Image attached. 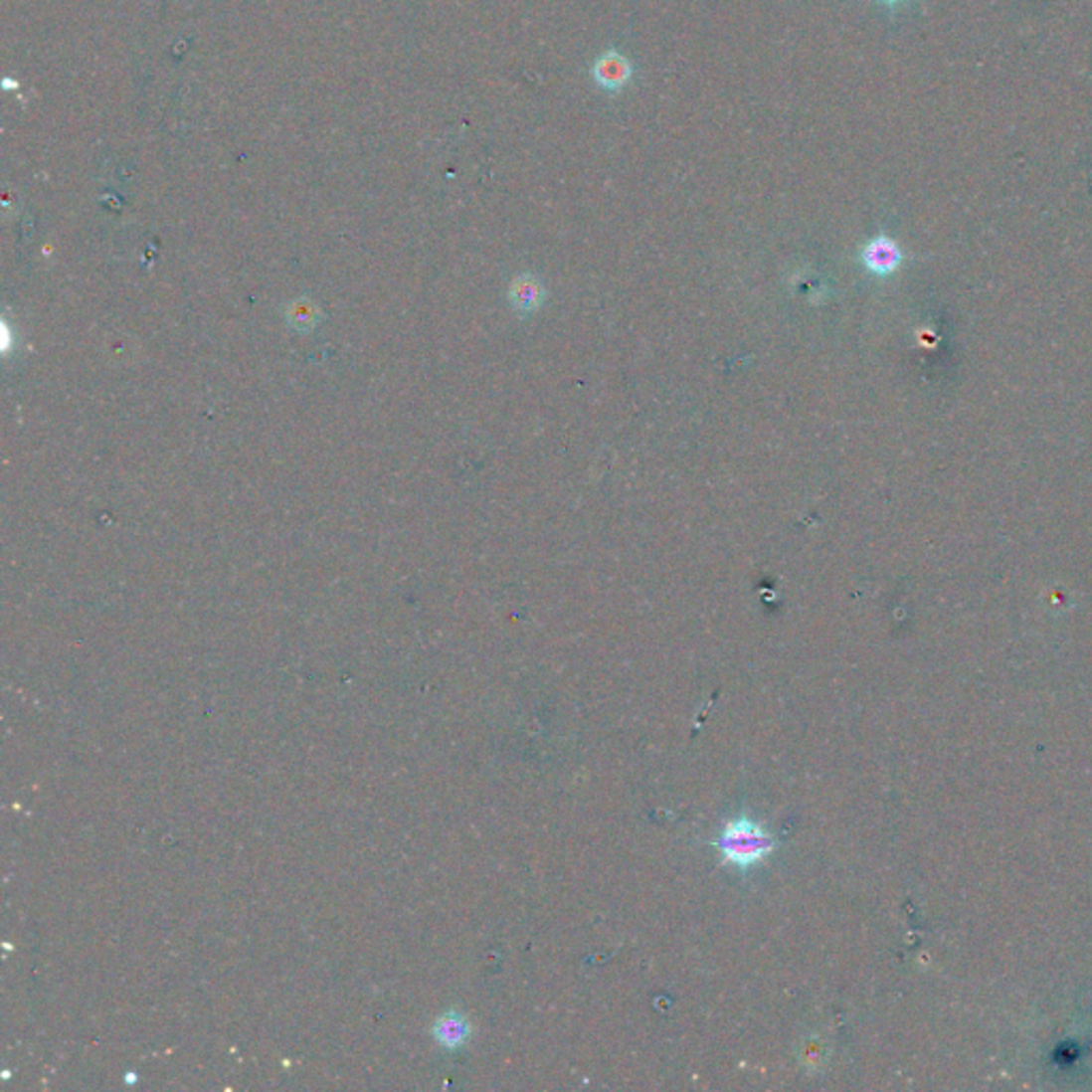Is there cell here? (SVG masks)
<instances>
[{"mask_svg": "<svg viewBox=\"0 0 1092 1092\" xmlns=\"http://www.w3.org/2000/svg\"><path fill=\"white\" fill-rule=\"evenodd\" d=\"M723 860L736 868H751L775 849V840L747 818L730 821L717 838Z\"/></svg>", "mask_w": 1092, "mask_h": 1092, "instance_id": "cell-1", "label": "cell"}, {"mask_svg": "<svg viewBox=\"0 0 1092 1092\" xmlns=\"http://www.w3.org/2000/svg\"><path fill=\"white\" fill-rule=\"evenodd\" d=\"M592 78L604 92L617 94L632 82L634 65L626 54L609 50L596 58V63L592 67Z\"/></svg>", "mask_w": 1092, "mask_h": 1092, "instance_id": "cell-2", "label": "cell"}, {"mask_svg": "<svg viewBox=\"0 0 1092 1092\" xmlns=\"http://www.w3.org/2000/svg\"><path fill=\"white\" fill-rule=\"evenodd\" d=\"M900 261H903V253L894 240L888 235H877L862 248V263L864 268L875 275H890L898 270Z\"/></svg>", "mask_w": 1092, "mask_h": 1092, "instance_id": "cell-3", "label": "cell"}, {"mask_svg": "<svg viewBox=\"0 0 1092 1092\" xmlns=\"http://www.w3.org/2000/svg\"><path fill=\"white\" fill-rule=\"evenodd\" d=\"M434 1035L438 1039L440 1045L445 1047H459L465 1043L467 1035H469V1024L463 1020V1017L459 1013H447L445 1017H440L436 1028H434Z\"/></svg>", "mask_w": 1092, "mask_h": 1092, "instance_id": "cell-4", "label": "cell"}, {"mask_svg": "<svg viewBox=\"0 0 1092 1092\" xmlns=\"http://www.w3.org/2000/svg\"><path fill=\"white\" fill-rule=\"evenodd\" d=\"M542 299V292H540V284H534V282H519L514 286V292H512V301L519 305L521 309H534Z\"/></svg>", "mask_w": 1092, "mask_h": 1092, "instance_id": "cell-5", "label": "cell"}, {"mask_svg": "<svg viewBox=\"0 0 1092 1092\" xmlns=\"http://www.w3.org/2000/svg\"><path fill=\"white\" fill-rule=\"evenodd\" d=\"M879 3L888 5V7H896V5H900V3H905V0H879Z\"/></svg>", "mask_w": 1092, "mask_h": 1092, "instance_id": "cell-6", "label": "cell"}]
</instances>
